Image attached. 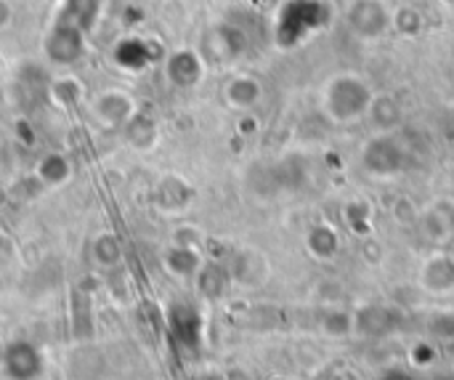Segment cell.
<instances>
[{
  "mask_svg": "<svg viewBox=\"0 0 454 380\" xmlns=\"http://www.w3.org/2000/svg\"><path fill=\"white\" fill-rule=\"evenodd\" d=\"M45 53L56 64H74L85 53V29L61 16L45 37Z\"/></svg>",
  "mask_w": 454,
  "mask_h": 380,
  "instance_id": "1",
  "label": "cell"
},
{
  "mask_svg": "<svg viewBox=\"0 0 454 380\" xmlns=\"http://www.w3.org/2000/svg\"><path fill=\"white\" fill-rule=\"evenodd\" d=\"M43 354L29 341H16L3 354V370L11 380H37L43 376Z\"/></svg>",
  "mask_w": 454,
  "mask_h": 380,
  "instance_id": "2",
  "label": "cell"
},
{
  "mask_svg": "<svg viewBox=\"0 0 454 380\" xmlns=\"http://www.w3.org/2000/svg\"><path fill=\"white\" fill-rule=\"evenodd\" d=\"M96 117L101 120V125L109 128H125V123L136 115V104L128 93L122 91H104L96 104H93Z\"/></svg>",
  "mask_w": 454,
  "mask_h": 380,
  "instance_id": "3",
  "label": "cell"
},
{
  "mask_svg": "<svg viewBox=\"0 0 454 380\" xmlns=\"http://www.w3.org/2000/svg\"><path fill=\"white\" fill-rule=\"evenodd\" d=\"M165 77L176 88H192L202 77V59L189 48L173 51L165 61Z\"/></svg>",
  "mask_w": 454,
  "mask_h": 380,
  "instance_id": "4",
  "label": "cell"
},
{
  "mask_svg": "<svg viewBox=\"0 0 454 380\" xmlns=\"http://www.w3.org/2000/svg\"><path fill=\"white\" fill-rule=\"evenodd\" d=\"M165 266L176 277H194L200 272V256L192 248H186V245H173L165 253Z\"/></svg>",
  "mask_w": 454,
  "mask_h": 380,
  "instance_id": "5",
  "label": "cell"
},
{
  "mask_svg": "<svg viewBox=\"0 0 454 380\" xmlns=\"http://www.w3.org/2000/svg\"><path fill=\"white\" fill-rule=\"evenodd\" d=\"M69 173H72V168H69V160H67L64 154L51 152V154H45V157L37 162V176H40V181L48 184V186L64 184V181L69 178Z\"/></svg>",
  "mask_w": 454,
  "mask_h": 380,
  "instance_id": "6",
  "label": "cell"
},
{
  "mask_svg": "<svg viewBox=\"0 0 454 380\" xmlns=\"http://www.w3.org/2000/svg\"><path fill=\"white\" fill-rule=\"evenodd\" d=\"M426 285L431 293H450L454 288V264L447 258H436L426 266Z\"/></svg>",
  "mask_w": 454,
  "mask_h": 380,
  "instance_id": "7",
  "label": "cell"
},
{
  "mask_svg": "<svg viewBox=\"0 0 454 380\" xmlns=\"http://www.w3.org/2000/svg\"><path fill=\"white\" fill-rule=\"evenodd\" d=\"M114 56H117V61L125 69H144V64L152 61L149 43H144V40H125V43H120Z\"/></svg>",
  "mask_w": 454,
  "mask_h": 380,
  "instance_id": "8",
  "label": "cell"
},
{
  "mask_svg": "<svg viewBox=\"0 0 454 380\" xmlns=\"http://www.w3.org/2000/svg\"><path fill=\"white\" fill-rule=\"evenodd\" d=\"M125 136H128V141L136 146V149H146V146H152V141H154V136H157V131H154V123L152 120H146L144 115H133L128 123H125Z\"/></svg>",
  "mask_w": 454,
  "mask_h": 380,
  "instance_id": "9",
  "label": "cell"
},
{
  "mask_svg": "<svg viewBox=\"0 0 454 380\" xmlns=\"http://www.w3.org/2000/svg\"><path fill=\"white\" fill-rule=\"evenodd\" d=\"M93 258H96V264H101V266H117L120 258H122V245H120V240H117L112 232L98 234L96 242H93Z\"/></svg>",
  "mask_w": 454,
  "mask_h": 380,
  "instance_id": "10",
  "label": "cell"
},
{
  "mask_svg": "<svg viewBox=\"0 0 454 380\" xmlns=\"http://www.w3.org/2000/svg\"><path fill=\"white\" fill-rule=\"evenodd\" d=\"M226 96H229V101L237 104V107H250V104L258 99V83H253V80H247V77H237V80L229 83Z\"/></svg>",
  "mask_w": 454,
  "mask_h": 380,
  "instance_id": "11",
  "label": "cell"
},
{
  "mask_svg": "<svg viewBox=\"0 0 454 380\" xmlns=\"http://www.w3.org/2000/svg\"><path fill=\"white\" fill-rule=\"evenodd\" d=\"M51 93L59 104H74L80 99V83L72 80V77H64V80H56L51 85Z\"/></svg>",
  "mask_w": 454,
  "mask_h": 380,
  "instance_id": "12",
  "label": "cell"
},
{
  "mask_svg": "<svg viewBox=\"0 0 454 380\" xmlns=\"http://www.w3.org/2000/svg\"><path fill=\"white\" fill-rule=\"evenodd\" d=\"M378 380H412L407 373H386V376H380Z\"/></svg>",
  "mask_w": 454,
  "mask_h": 380,
  "instance_id": "13",
  "label": "cell"
},
{
  "mask_svg": "<svg viewBox=\"0 0 454 380\" xmlns=\"http://www.w3.org/2000/svg\"><path fill=\"white\" fill-rule=\"evenodd\" d=\"M8 16H11V11H8V5H5V0H0V27L8 21Z\"/></svg>",
  "mask_w": 454,
  "mask_h": 380,
  "instance_id": "14",
  "label": "cell"
},
{
  "mask_svg": "<svg viewBox=\"0 0 454 380\" xmlns=\"http://www.w3.org/2000/svg\"><path fill=\"white\" fill-rule=\"evenodd\" d=\"M0 253H3V234H0Z\"/></svg>",
  "mask_w": 454,
  "mask_h": 380,
  "instance_id": "15",
  "label": "cell"
}]
</instances>
